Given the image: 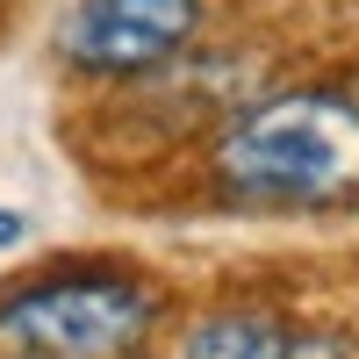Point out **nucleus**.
Listing matches in <instances>:
<instances>
[{"label": "nucleus", "instance_id": "obj_6", "mask_svg": "<svg viewBox=\"0 0 359 359\" xmlns=\"http://www.w3.org/2000/svg\"><path fill=\"white\" fill-rule=\"evenodd\" d=\"M15 237H22V216H15V208H0V245H15Z\"/></svg>", "mask_w": 359, "mask_h": 359}, {"label": "nucleus", "instance_id": "obj_1", "mask_svg": "<svg viewBox=\"0 0 359 359\" xmlns=\"http://www.w3.org/2000/svg\"><path fill=\"white\" fill-rule=\"evenodd\" d=\"M216 165L252 201H338L359 187V101L323 86L273 94L223 130Z\"/></svg>", "mask_w": 359, "mask_h": 359}, {"label": "nucleus", "instance_id": "obj_3", "mask_svg": "<svg viewBox=\"0 0 359 359\" xmlns=\"http://www.w3.org/2000/svg\"><path fill=\"white\" fill-rule=\"evenodd\" d=\"M201 29V0H79L57 29L65 65L94 79H137L172 65Z\"/></svg>", "mask_w": 359, "mask_h": 359}, {"label": "nucleus", "instance_id": "obj_2", "mask_svg": "<svg viewBox=\"0 0 359 359\" xmlns=\"http://www.w3.org/2000/svg\"><path fill=\"white\" fill-rule=\"evenodd\" d=\"M151 331V294L123 273H57L0 302V359H123Z\"/></svg>", "mask_w": 359, "mask_h": 359}, {"label": "nucleus", "instance_id": "obj_4", "mask_svg": "<svg viewBox=\"0 0 359 359\" xmlns=\"http://www.w3.org/2000/svg\"><path fill=\"white\" fill-rule=\"evenodd\" d=\"M287 323L280 316H266V309H223V316H208L187 331V352L180 359H280L287 352Z\"/></svg>", "mask_w": 359, "mask_h": 359}, {"label": "nucleus", "instance_id": "obj_5", "mask_svg": "<svg viewBox=\"0 0 359 359\" xmlns=\"http://www.w3.org/2000/svg\"><path fill=\"white\" fill-rule=\"evenodd\" d=\"M280 359H352V345H345V338H331V331H294Z\"/></svg>", "mask_w": 359, "mask_h": 359}]
</instances>
